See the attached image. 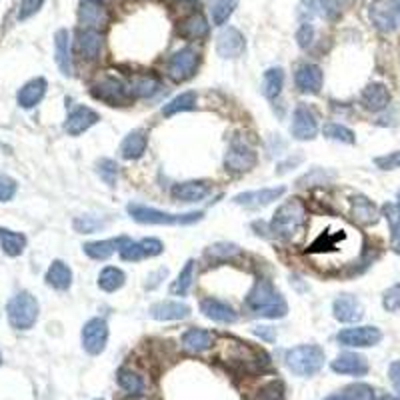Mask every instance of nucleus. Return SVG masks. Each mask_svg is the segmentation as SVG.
I'll use <instances>...</instances> for the list:
<instances>
[{"instance_id": "28", "label": "nucleus", "mask_w": 400, "mask_h": 400, "mask_svg": "<svg viewBox=\"0 0 400 400\" xmlns=\"http://www.w3.org/2000/svg\"><path fill=\"white\" fill-rule=\"evenodd\" d=\"M208 30H211L208 20L200 13H192L178 26V35L188 38V40H200V38H204L208 35Z\"/></svg>"}, {"instance_id": "3", "label": "nucleus", "mask_w": 400, "mask_h": 400, "mask_svg": "<svg viewBox=\"0 0 400 400\" xmlns=\"http://www.w3.org/2000/svg\"><path fill=\"white\" fill-rule=\"evenodd\" d=\"M306 223V206L300 199H290L280 204L273 214L270 230L276 237L292 238Z\"/></svg>"}, {"instance_id": "33", "label": "nucleus", "mask_w": 400, "mask_h": 400, "mask_svg": "<svg viewBox=\"0 0 400 400\" xmlns=\"http://www.w3.org/2000/svg\"><path fill=\"white\" fill-rule=\"evenodd\" d=\"M0 246L4 250V254L18 256L26 249V237L20 232L8 230V228H0Z\"/></svg>"}, {"instance_id": "57", "label": "nucleus", "mask_w": 400, "mask_h": 400, "mask_svg": "<svg viewBox=\"0 0 400 400\" xmlns=\"http://www.w3.org/2000/svg\"><path fill=\"white\" fill-rule=\"evenodd\" d=\"M388 376H390V382H392L394 390L400 394V361H394V363L390 364Z\"/></svg>"}, {"instance_id": "64", "label": "nucleus", "mask_w": 400, "mask_h": 400, "mask_svg": "<svg viewBox=\"0 0 400 400\" xmlns=\"http://www.w3.org/2000/svg\"><path fill=\"white\" fill-rule=\"evenodd\" d=\"M96 400H102V399H96Z\"/></svg>"}, {"instance_id": "1", "label": "nucleus", "mask_w": 400, "mask_h": 400, "mask_svg": "<svg viewBox=\"0 0 400 400\" xmlns=\"http://www.w3.org/2000/svg\"><path fill=\"white\" fill-rule=\"evenodd\" d=\"M361 250V237L349 228V226H337L323 230V235L314 240V244L308 249V254L316 258H340V263L350 261Z\"/></svg>"}, {"instance_id": "12", "label": "nucleus", "mask_w": 400, "mask_h": 400, "mask_svg": "<svg viewBox=\"0 0 400 400\" xmlns=\"http://www.w3.org/2000/svg\"><path fill=\"white\" fill-rule=\"evenodd\" d=\"M318 132V123L314 113L306 104H299L292 114V125H290V135L296 140H313Z\"/></svg>"}, {"instance_id": "44", "label": "nucleus", "mask_w": 400, "mask_h": 400, "mask_svg": "<svg viewBox=\"0 0 400 400\" xmlns=\"http://www.w3.org/2000/svg\"><path fill=\"white\" fill-rule=\"evenodd\" d=\"M76 232H80V235H92V232H99L102 230L104 226H106V220H100L96 216H78L75 223Z\"/></svg>"}, {"instance_id": "50", "label": "nucleus", "mask_w": 400, "mask_h": 400, "mask_svg": "<svg viewBox=\"0 0 400 400\" xmlns=\"http://www.w3.org/2000/svg\"><path fill=\"white\" fill-rule=\"evenodd\" d=\"M16 180L6 175H0V202H8L16 194Z\"/></svg>"}, {"instance_id": "14", "label": "nucleus", "mask_w": 400, "mask_h": 400, "mask_svg": "<svg viewBox=\"0 0 400 400\" xmlns=\"http://www.w3.org/2000/svg\"><path fill=\"white\" fill-rule=\"evenodd\" d=\"M244 49H246L244 35L235 26H228L216 37V54L220 58H238Z\"/></svg>"}, {"instance_id": "43", "label": "nucleus", "mask_w": 400, "mask_h": 400, "mask_svg": "<svg viewBox=\"0 0 400 400\" xmlns=\"http://www.w3.org/2000/svg\"><path fill=\"white\" fill-rule=\"evenodd\" d=\"M237 254H240V249L232 242H216V244H213L211 249L206 250V256L214 258V261H226V258H232Z\"/></svg>"}, {"instance_id": "39", "label": "nucleus", "mask_w": 400, "mask_h": 400, "mask_svg": "<svg viewBox=\"0 0 400 400\" xmlns=\"http://www.w3.org/2000/svg\"><path fill=\"white\" fill-rule=\"evenodd\" d=\"M238 6V0H211V16L213 25L223 26L232 16L235 8Z\"/></svg>"}, {"instance_id": "24", "label": "nucleus", "mask_w": 400, "mask_h": 400, "mask_svg": "<svg viewBox=\"0 0 400 400\" xmlns=\"http://www.w3.org/2000/svg\"><path fill=\"white\" fill-rule=\"evenodd\" d=\"M361 100H363L366 111L380 113V111H385L388 104H390V92H388V88L385 85L373 82V85H368V87L364 88Z\"/></svg>"}, {"instance_id": "40", "label": "nucleus", "mask_w": 400, "mask_h": 400, "mask_svg": "<svg viewBox=\"0 0 400 400\" xmlns=\"http://www.w3.org/2000/svg\"><path fill=\"white\" fill-rule=\"evenodd\" d=\"M194 280V261H187L185 268L178 273V278L175 280V285L170 287V292L176 296H185Z\"/></svg>"}, {"instance_id": "63", "label": "nucleus", "mask_w": 400, "mask_h": 400, "mask_svg": "<svg viewBox=\"0 0 400 400\" xmlns=\"http://www.w3.org/2000/svg\"><path fill=\"white\" fill-rule=\"evenodd\" d=\"M0 363H2V356H0Z\"/></svg>"}, {"instance_id": "4", "label": "nucleus", "mask_w": 400, "mask_h": 400, "mask_svg": "<svg viewBox=\"0 0 400 400\" xmlns=\"http://www.w3.org/2000/svg\"><path fill=\"white\" fill-rule=\"evenodd\" d=\"M126 213L130 214L132 220H137L140 225H192L199 223L200 218L204 216L202 213H187V214H173L156 211L152 206H144V204H137L130 202L126 206Z\"/></svg>"}, {"instance_id": "52", "label": "nucleus", "mask_w": 400, "mask_h": 400, "mask_svg": "<svg viewBox=\"0 0 400 400\" xmlns=\"http://www.w3.org/2000/svg\"><path fill=\"white\" fill-rule=\"evenodd\" d=\"M330 173L326 175L325 170H320V168H313L308 175H304L302 178L299 180V187H306V182L308 185H325V180L326 178H330Z\"/></svg>"}, {"instance_id": "26", "label": "nucleus", "mask_w": 400, "mask_h": 400, "mask_svg": "<svg viewBox=\"0 0 400 400\" xmlns=\"http://www.w3.org/2000/svg\"><path fill=\"white\" fill-rule=\"evenodd\" d=\"M128 237H116L108 238V240H96V242H87L85 244V252L94 261H106L111 258L114 252H118L120 246L125 244Z\"/></svg>"}, {"instance_id": "56", "label": "nucleus", "mask_w": 400, "mask_h": 400, "mask_svg": "<svg viewBox=\"0 0 400 400\" xmlns=\"http://www.w3.org/2000/svg\"><path fill=\"white\" fill-rule=\"evenodd\" d=\"M166 276H168V268H158L156 273H152V275L146 278V285H144V287L149 288V290H152V288L158 287Z\"/></svg>"}, {"instance_id": "58", "label": "nucleus", "mask_w": 400, "mask_h": 400, "mask_svg": "<svg viewBox=\"0 0 400 400\" xmlns=\"http://www.w3.org/2000/svg\"><path fill=\"white\" fill-rule=\"evenodd\" d=\"M256 337L264 338L266 342H273L276 338V332L275 328H270V326H254V330H252Z\"/></svg>"}, {"instance_id": "29", "label": "nucleus", "mask_w": 400, "mask_h": 400, "mask_svg": "<svg viewBox=\"0 0 400 400\" xmlns=\"http://www.w3.org/2000/svg\"><path fill=\"white\" fill-rule=\"evenodd\" d=\"M46 94V80L44 78H32L25 87L18 90V104L23 108H32Z\"/></svg>"}, {"instance_id": "2", "label": "nucleus", "mask_w": 400, "mask_h": 400, "mask_svg": "<svg viewBox=\"0 0 400 400\" xmlns=\"http://www.w3.org/2000/svg\"><path fill=\"white\" fill-rule=\"evenodd\" d=\"M246 308L256 316L264 318H282L288 313L287 300L268 280H256V285L246 296Z\"/></svg>"}, {"instance_id": "54", "label": "nucleus", "mask_w": 400, "mask_h": 400, "mask_svg": "<svg viewBox=\"0 0 400 400\" xmlns=\"http://www.w3.org/2000/svg\"><path fill=\"white\" fill-rule=\"evenodd\" d=\"M313 37H314V28L313 25H308V23H304V25L299 28V32H296V40H299V44L302 49H306V46L313 42Z\"/></svg>"}, {"instance_id": "35", "label": "nucleus", "mask_w": 400, "mask_h": 400, "mask_svg": "<svg viewBox=\"0 0 400 400\" xmlns=\"http://www.w3.org/2000/svg\"><path fill=\"white\" fill-rule=\"evenodd\" d=\"M196 92L194 90H188V92H182L175 99L170 100L168 104H164L163 114L164 116H173V114L178 113H187V111H194L196 108Z\"/></svg>"}, {"instance_id": "23", "label": "nucleus", "mask_w": 400, "mask_h": 400, "mask_svg": "<svg viewBox=\"0 0 400 400\" xmlns=\"http://www.w3.org/2000/svg\"><path fill=\"white\" fill-rule=\"evenodd\" d=\"M54 58L64 76H73V58H70V32L66 28L56 30L54 35Z\"/></svg>"}, {"instance_id": "55", "label": "nucleus", "mask_w": 400, "mask_h": 400, "mask_svg": "<svg viewBox=\"0 0 400 400\" xmlns=\"http://www.w3.org/2000/svg\"><path fill=\"white\" fill-rule=\"evenodd\" d=\"M320 8L328 20H335L338 14H340V6H338L337 0H320Z\"/></svg>"}, {"instance_id": "61", "label": "nucleus", "mask_w": 400, "mask_h": 400, "mask_svg": "<svg viewBox=\"0 0 400 400\" xmlns=\"http://www.w3.org/2000/svg\"><path fill=\"white\" fill-rule=\"evenodd\" d=\"M378 400H399V399H394V396H380Z\"/></svg>"}, {"instance_id": "5", "label": "nucleus", "mask_w": 400, "mask_h": 400, "mask_svg": "<svg viewBox=\"0 0 400 400\" xmlns=\"http://www.w3.org/2000/svg\"><path fill=\"white\" fill-rule=\"evenodd\" d=\"M287 366L296 376H314L325 366V350L316 344H302L287 352Z\"/></svg>"}, {"instance_id": "42", "label": "nucleus", "mask_w": 400, "mask_h": 400, "mask_svg": "<svg viewBox=\"0 0 400 400\" xmlns=\"http://www.w3.org/2000/svg\"><path fill=\"white\" fill-rule=\"evenodd\" d=\"M323 135H325L326 138H330V140H338V142H344V144H354V142H356L354 132H352L350 128H346V126L337 125V123H328V125H325Z\"/></svg>"}, {"instance_id": "7", "label": "nucleus", "mask_w": 400, "mask_h": 400, "mask_svg": "<svg viewBox=\"0 0 400 400\" xmlns=\"http://www.w3.org/2000/svg\"><path fill=\"white\" fill-rule=\"evenodd\" d=\"M200 56L194 49H180L170 56V61L166 64V75L170 76L175 82H185L188 78H192L196 68H199Z\"/></svg>"}, {"instance_id": "48", "label": "nucleus", "mask_w": 400, "mask_h": 400, "mask_svg": "<svg viewBox=\"0 0 400 400\" xmlns=\"http://www.w3.org/2000/svg\"><path fill=\"white\" fill-rule=\"evenodd\" d=\"M382 306L388 313H400V282L385 290L382 294Z\"/></svg>"}, {"instance_id": "22", "label": "nucleus", "mask_w": 400, "mask_h": 400, "mask_svg": "<svg viewBox=\"0 0 400 400\" xmlns=\"http://www.w3.org/2000/svg\"><path fill=\"white\" fill-rule=\"evenodd\" d=\"M211 185L204 180H187V182H178L173 187V199L178 202H199L204 196H208Z\"/></svg>"}, {"instance_id": "9", "label": "nucleus", "mask_w": 400, "mask_h": 400, "mask_svg": "<svg viewBox=\"0 0 400 400\" xmlns=\"http://www.w3.org/2000/svg\"><path fill=\"white\" fill-rule=\"evenodd\" d=\"M82 349L88 354L99 356L100 352H104L106 342H108V325L104 318H90L87 325L82 326Z\"/></svg>"}, {"instance_id": "16", "label": "nucleus", "mask_w": 400, "mask_h": 400, "mask_svg": "<svg viewBox=\"0 0 400 400\" xmlns=\"http://www.w3.org/2000/svg\"><path fill=\"white\" fill-rule=\"evenodd\" d=\"M323 80H325L323 68L316 64H302L294 75V85L304 94H318L323 88Z\"/></svg>"}, {"instance_id": "46", "label": "nucleus", "mask_w": 400, "mask_h": 400, "mask_svg": "<svg viewBox=\"0 0 400 400\" xmlns=\"http://www.w3.org/2000/svg\"><path fill=\"white\" fill-rule=\"evenodd\" d=\"M118 254H120V258L126 261V263H138V261L146 258V254H144V250L140 246V242H132L130 238L120 246Z\"/></svg>"}, {"instance_id": "25", "label": "nucleus", "mask_w": 400, "mask_h": 400, "mask_svg": "<svg viewBox=\"0 0 400 400\" xmlns=\"http://www.w3.org/2000/svg\"><path fill=\"white\" fill-rule=\"evenodd\" d=\"M76 49L87 58V61H96L102 52V35L99 30H80L78 40H76Z\"/></svg>"}, {"instance_id": "41", "label": "nucleus", "mask_w": 400, "mask_h": 400, "mask_svg": "<svg viewBox=\"0 0 400 400\" xmlns=\"http://www.w3.org/2000/svg\"><path fill=\"white\" fill-rule=\"evenodd\" d=\"M118 385L123 390H126L128 394H142L144 392V380L142 376H138L137 373L128 370V368H120L118 370Z\"/></svg>"}, {"instance_id": "6", "label": "nucleus", "mask_w": 400, "mask_h": 400, "mask_svg": "<svg viewBox=\"0 0 400 400\" xmlns=\"http://www.w3.org/2000/svg\"><path fill=\"white\" fill-rule=\"evenodd\" d=\"M8 323L16 330H28L32 328L38 318V300L30 292H18L16 296L8 300L6 306Z\"/></svg>"}, {"instance_id": "10", "label": "nucleus", "mask_w": 400, "mask_h": 400, "mask_svg": "<svg viewBox=\"0 0 400 400\" xmlns=\"http://www.w3.org/2000/svg\"><path fill=\"white\" fill-rule=\"evenodd\" d=\"M256 164V152L250 149L249 144H244L242 140H232L230 149L225 156L226 170L230 173H249Z\"/></svg>"}, {"instance_id": "51", "label": "nucleus", "mask_w": 400, "mask_h": 400, "mask_svg": "<svg viewBox=\"0 0 400 400\" xmlns=\"http://www.w3.org/2000/svg\"><path fill=\"white\" fill-rule=\"evenodd\" d=\"M42 4H44V0H23L20 11H18V20H26V18L35 16L42 8Z\"/></svg>"}, {"instance_id": "32", "label": "nucleus", "mask_w": 400, "mask_h": 400, "mask_svg": "<svg viewBox=\"0 0 400 400\" xmlns=\"http://www.w3.org/2000/svg\"><path fill=\"white\" fill-rule=\"evenodd\" d=\"M352 216L361 225H375L376 220H378V208H376L373 200H368L363 194H358V196L352 199Z\"/></svg>"}, {"instance_id": "19", "label": "nucleus", "mask_w": 400, "mask_h": 400, "mask_svg": "<svg viewBox=\"0 0 400 400\" xmlns=\"http://www.w3.org/2000/svg\"><path fill=\"white\" fill-rule=\"evenodd\" d=\"M200 313L204 314L206 318H211L214 323H223V325H232L238 320L237 311L225 302V300L218 299H204L200 302Z\"/></svg>"}, {"instance_id": "34", "label": "nucleus", "mask_w": 400, "mask_h": 400, "mask_svg": "<svg viewBox=\"0 0 400 400\" xmlns=\"http://www.w3.org/2000/svg\"><path fill=\"white\" fill-rule=\"evenodd\" d=\"M161 90V82L154 78V76L149 75H138L130 80V94L135 96H140V99H149V96H154L156 92Z\"/></svg>"}, {"instance_id": "13", "label": "nucleus", "mask_w": 400, "mask_h": 400, "mask_svg": "<svg viewBox=\"0 0 400 400\" xmlns=\"http://www.w3.org/2000/svg\"><path fill=\"white\" fill-rule=\"evenodd\" d=\"M287 192L285 187L275 188H261V190H249V192H240L235 196V204L244 206V208H264L268 204H273L275 200H278L282 194Z\"/></svg>"}, {"instance_id": "20", "label": "nucleus", "mask_w": 400, "mask_h": 400, "mask_svg": "<svg viewBox=\"0 0 400 400\" xmlns=\"http://www.w3.org/2000/svg\"><path fill=\"white\" fill-rule=\"evenodd\" d=\"M330 368L337 375H349V376H364L368 373V363L363 354L356 352H342L332 361Z\"/></svg>"}, {"instance_id": "49", "label": "nucleus", "mask_w": 400, "mask_h": 400, "mask_svg": "<svg viewBox=\"0 0 400 400\" xmlns=\"http://www.w3.org/2000/svg\"><path fill=\"white\" fill-rule=\"evenodd\" d=\"M375 164L380 170H396V168H400V150L388 152L385 156H376Z\"/></svg>"}, {"instance_id": "11", "label": "nucleus", "mask_w": 400, "mask_h": 400, "mask_svg": "<svg viewBox=\"0 0 400 400\" xmlns=\"http://www.w3.org/2000/svg\"><path fill=\"white\" fill-rule=\"evenodd\" d=\"M78 20L88 30H99L100 32L111 25V13L102 2L85 0L78 8Z\"/></svg>"}, {"instance_id": "27", "label": "nucleus", "mask_w": 400, "mask_h": 400, "mask_svg": "<svg viewBox=\"0 0 400 400\" xmlns=\"http://www.w3.org/2000/svg\"><path fill=\"white\" fill-rule=\"evenodd\" d=\"M146 146H149L146 132L132 130V132L123 140V144H120V156L126 158V161H137V158H140V156L146 152Z\"/></svg>"}, {"instance_id": "62", "label": "nucleus", "mask_w": 400, "mask_h": 400, "mask_svg": "<svg viewBox=\"0 0 400 400\" xmlns=\"http://www.w3.org/2000/svg\"><path fill=\"white\" fill-rule=\"evenodd\" d=\"M396 206H399V208H400V192H399V204H396Z\"/></svg>"}, {"instance_id": "15", "label": "nucleus", "mask_w": 400, "mask_h": 400, "mask_svg": "<svg viewBox=\"0 0 400 400\" xmlns=\"http://www.w3.org/2000/svg\"><path fill=\"white\" fill-rule=\"evenodd\" d=\"M332 314L338 323H358L364 316V308L361 300L352 294H340L335 302H332Z\"/></svg>"}, {"instance_id": "59", "label": "nucleus", "mask_w": 400, "mask_h": 400, "mask_svg": "<svg viewBox=\"0 0 400 400\" xmlns=\"http://www.w3.org/2000/svg\"><path fill=\"white\" fill-rule=\"evenodd\" d=\"M300 163H302V154H296L294 158L290 156L287 163L278 164V170H276V173H278V175H285V173H288L290 168H294V166H296V164H300Z\"/></svg>"}, {"instance_id": "36", "label": "nucleus", "mask_w": 400, "mask_h": 400, "mask_svg": "<svg viewBox=\"0 0 400 400\" xmlns=\"http://www.w3.org/2000/svg\"><path fill=\"white\" fill-rule=\"evenodd\" d=\"M125 273L120 268H116V266H106V268H102V273L99 275V287L104 292H116V290L125 287Z\"/></svg>"}, {"instance_id": "8", "label": "nucleus", "mask_w": 400, "mask_h": 400, "mask_svg": "<svg viewBox=\"0 0 400 400\" xmlns=\"http://www.w3.org/2000/svg\"><path fill=\"white\" fill-rule=\"evenodd\" d=\"M337 340L342 346L366 349V346H376L382 340V332L376 326H354V328L340 330L337 335Z\"/></svg>"}, {"instance_id": "47", "label": "nucleus", "mask_w": 400, "mask_h": 400, "mask_svg": "<svg viewBox=\"0 0 400 400\" xmlns=\"http://www.w3.org/2000/svg\"><path fill=\"white\" fill-rule=\"evenodd\" d=\"M342 396L346 400H375V390L364 382H356L344 388Z\"/></svg>"}, {"instance_id": "60", "label": "nucleus", "mask_w": 400, "mask_h": 400, "mask_svg": "<svg viewBox=\"0 0 400 400\" xmlns=\"http://www.w3.org/2000/svg\"><path fill=\"white\" fill-rule=\"evenodd\" d=\"M325 400H346L344 396H340V394H332V396H328V399Z\"/></svg>"}, {"instance_id": "18", "label": "nucleus", "mask_w": 400, "mask_h": 400, "mask_svg": "<svg viewBox=\"0 0 400 400\" xmlns=\"http://www.w3.org/2000/svg\"><path fill=\"white\" fill-rule=\"evenodd\" d=\"M92 96L111 104V106H116V104H125L128 100V90H126V87L120 80L106 78V80H102L100 85L92 88Z\"/></svg>"}, {"instance_id": "21", "label": "nucleus", "mask_w": 400, "mask_h": 400, "mask_svg": "<svg viewBox=\"0 0 400 400\" xmlns=\"http://www.w3.org/2000/svg\"><path fill=\"white\" fill-rule=\"evenodd\" d=\"M190 314V306L185 302H178V300H161V302H154L150 306V316L154 320H182Z\"/></svg>"}, {"instance_id": "30", "label": "nucleus", "mask_w": 400, "mask_h": 400, "mask_svg": "<svg viewBox=\"0 0 400 400\" xmlns=\"http://www.w3.org/2000/svg\"><path fill=\"white\" fill-rule=\"evenodd\" d=\"M213 340L214 337L208 330L190 328L182 337V349L190 352V354H200V352H204V350H208L213 346Z\"/></svg>"}, {"instance_id": "17", "label": "nucleus", "mask_w": 400, "mask_h": 400, "mask_svg": "<svg viewBox=\"0 0 400 400\" xmlns=\"http://www.w3.org/2000/svg\"><path fill=\"white\" fill-rule=\"evenodd\" d=\"M100 120V116L96 111L88 108V106H78L73 113L68 114L66 123H64V130L70 137H78L82 132H87L90 126H94Z\"/></svg>"}, {"instance_id": "38", "label": "nucleus", "mask_w": 400, "mask_h": 400, "mask_svg": "<svg viewBox=\"0 0 400 400\" xmlns=\"http://www.w3.org/2000/svg\"><path fill=\"white\" fill-rule=\"evenodd\" d=\"M382 214L390 225V244L392 250L400 254V208L394 204H385L382 206Z\"/></svg>"}, {"instance_id": "45", "label": "nucleus", "mask_w": 400, "mask_h": 400, "mask_svg": "<svg viewBox=\"0 0 400 400\" xmlns=\"http://www.w3.org/2000/svg\"><path fill=\"white\" fill-rule=\"evenodd\" d=\"M96 173L108 185V187H114L116 185V178H118V164L111 161V158H102L96 163Z\"/></svg>"}, {"instance_id": "31", "label": "nucleus", "mask_w": 400, "mask_h": 400, "mask_svg": "<svg viewBox=\"0 0 400 400\" xmlns=\"http://www.w3.org/2000/svg\"><path fill=\"white\" fill-rule=\"evenodd\" d=\"M46 285L56 290H68L73 285V270L63 261H54L46 270Z\"/></svg>"}, {"instance_id": "37", "label": "nucleus", "mask_w": 400, "mask_h": 400, "mask_svg": "<svg viewBox=\"0 0 400 400\" xmlns=\"http://www.w3.org/2000/svg\"><path fill=\"white\" fill-rule=\"evenodd\" d=\"M285 87V73L282 68H268L263 76V94L268 100H275Z\"/></svg>"}, {"instance_id": "53", "label": "nucleus", "mask_w": 400, "mask_h": 400, "mask_svg": "<svg viewBox=\"0 0 400 400\" xmlns=\"http://www.w3.org/2000/svg\"><path fill=\"white\" fill-rule=\"evenodd\" d=\"M140 246H142L146 256H158L164 250V244L158 238H142V240H140Z\"/></svg>"}]
</instances>
